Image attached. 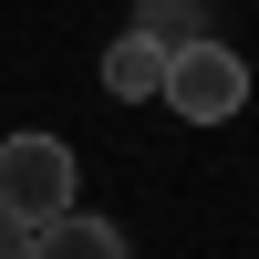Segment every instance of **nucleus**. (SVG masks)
Instances as JSON below:
<instances>
[{
    "label": "nucleus",
    "mask_w": 259,
    "mask_h": 259,
    "mask_svg": "<svg viewBox=\"0 0 259 259\" xmlns=\"http://www.w3.org/2000/svg\"><path fill=\"white\" fill-rule=\"evenodd\" d=\"M73 197H83V166H73L62 135H0V218L41 228V218H62Z\"/></svg>",
    "instance_id": "f257e3e1"
},
{
    "label": "nucleus",
    "mask_w": 259,
    "mask_h": 259,
    "mask_svg": "<svg viewBox=\"0 0 259 259\" xmlns=\"http://www.w3.org/2000/svg\"><path fill=\"white\" fill-rule=\"evenodd\" d=\"M156 104H177L187 124H228L249 104V62L228 52V41H177V52H166V83H156Z\"/></svg>",
    "instance_id": "f03ea898"
},
{
    "label": "nucleus",
    "mask_w": 259,
    "mask_h": 259,
    "mask_svg": "<svg viewBox=\"0 0 259 259\" xmlns=\"http://www.w3.org/2000/svg\"><path fill=\"white\" fill-rule=\"evenodd\" d=\"M156 83H166V41L156 31H114V41H104V94H114V104H145Z\"/></svg>",
    "instance_id": "7ed1b4c3"
},
{
    "label": "nucleus",
    "mask_w": 259,
    "mask_h": 259,
    "mask_svg": "<svg viewBox=\"0 0 259 259\" xmlns=\"http://www.w3.org/2000/svg\"><path fill=\"white\" fill-rule=\"evenodd\" d=\"M31 239H41V259H135L114 218H83V207H62V218H41Z\"/></svg>",
    "instance_id": "20e7f679"
},
{
    "label": "nucleus",
    "mask_w": 259,
    "mask_h": 259,
    "mask_svg": "<svg viewBox=\"0 0 259 259\" xmlns=\"http://www.w3.org/2000/svg\"><path fill=\"white\" fill-rule=\"evenodd\" d=\"M0 259H41V239H31L21 218H0Z\"/></svg>",
    "instance_id": "39448f33"
}]
</instances>
